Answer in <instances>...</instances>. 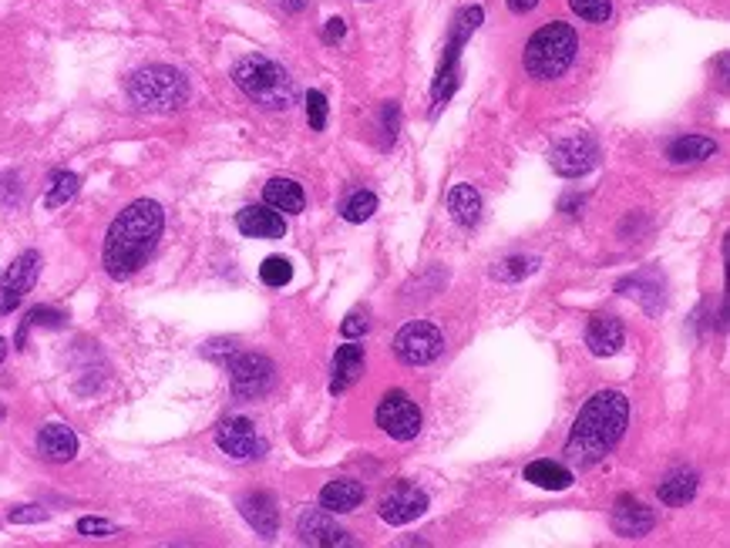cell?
Returning <instances> with one entry per match:
<instances>
[{
	"mask_svg": "<svg viewBox=\"0 0 730 548\" xmlns=\"http://www.w3.org/2000/svg\"><path fill=\"white\" fill-rule=\"evenodd\" d=\"M569 7L589 24H606L613 17V4L609 0H569Z\"/></svg>",
	"mask_w": 730,
	"mask_h": 548,
	"instance_id": "30",
	"label": "cell"
},
{
	"mask_svg": "<svg viewBox=\"0 0 730 548\" xmlns=\"http://www.w3.org/2000/svg\"><path fill=\"white\" fill-rule=\"evenodd\" d=\"M539 7V0H508V11L512 14H529Z\"/></svg>",
	"mask_w": 730,
	"mask_h": 548,
	"instance_id": "38",
	"label": "cell"
},
{
	"mask_svg": "<svg viewBox=\"0 0 730 548\" xmlns=\"http://www.w3.org/2000/svg\"><path fill=\"white\" fill-rule=\"evenodd\" d=\"M482 7H465L458 17H455V27H451V41L445 48V61H441L438 68V81H434V105H448V98L455 95L458 88V58H461V48H465V41L471 37L478 24H482Z\"/></svg>",
	"mask_w": 730,
	"mask_h": 548,
	"instance_id": "6",
	"label": "cell"
},
{
	"mask_svg": "<svg viewBox=\"0 0 730 548\" xmlns=\"http://www.w3.org/2000/svg\"><path fill=\"white\" fill-rule=\"evenodd\" d=\"M239 512H243L246 522L256 528V535H263V538H273L276 535V525H280V512H276L273 495H266V491H249V495L239 501Z\"/></svg>",
	"mask_w": 730,
	"mask_h": 548,
	"instance_id": "17",
	"label": "cell"
},
{
	"mask_svg": "<svg viewBox=\"0 0 730 548\" xmlns=\"http://www.w3.org/2000/svg\"><path fill=\"white\" fill-rule=\"evenodd\" d=\"M344 34H347L344 21H340V17H334V21H327V31H323V41L334 44V41H340V37H344Z\"/></svg>",
	"mask_w": 730,
	"mask_h": 548,
	"instance_id": "37",
	"label": "cell"
},
{
	"mask_svg": "<svg viewBox=\"0 0 730 548\" xmlns=\"http://www.w3.org/2000/svg\"><path fill=\"white\" fill-rule=\"evenodd\" d=\"M693 495H697V475L693 471H673L660 481V501L670 508L687 505Z\"/></svg>",
	"mask_w": 730,
	"mask_h": 548,
	"instance_id": "26",
	"label": "cell"
},
{
	"mask_svg": "<svg viewBox=\"0 0 730 548\" xmlns=\"http://www.w3.org/2000/svg\"><path fill=\"white\" fill-rule=\"evenodd\" d=\"M505 266H512V269H495V276H502V280H519V276L532 273V269H535L532 259H508Z\"/></svg>",
	"mask_w": 730,
	"mask_h": 548,
	"instance_id": "34",
	"label": "cell"
},
{
	"mask_svg": "<svg viewBox=\"0 0 730 548\" xmlns=\"http://www.w3.org/2000/svg\"><path fill=\"white\" fill-rule=\"evenodd\" d=\"M229 380L239 397H260L273 384V364L260 354H236L229 360Z\"/></svg>",
	"mask_w": 730,
	"mask_h": 548,
	"instance_id": "11",
	"label": "cell"
},
{
	"mask_svg": "<svg viewBox=\"0 0 730 548\" xmlns=\"http://www.w3.org/2000/svg\"><path fill=\"white\" fill-rule=\"evenodd\" d=\"M4 357H7V343H4V337H0V364H4Z\"/></svg>",
	"mask_w": 730,
	"mask_h": 548,
	"instance_id": "40",
	"label": "cell"
},
{
	"mask_svg": "<svg viewBox=\"0 0 730 548\" xmlns=\"http://www.w3.org/2000/svg\"><path fill=\"white\" fill-rule=\"evenodd\" d=\"M656 525V518L650 508L643 505V501H636L630 495H623L616 501V508H613V528H616V535H623V538H640L646 535L650 528Z\"/></svg>",
	"mask_w": 730,
	"mask_h": 548,
	"instance_id": "16",
	"label": "cell"
},
{
	"mask_svg": "<svg viewBox=\"0 0 730 548\" xmlns=\"http://www.w3.org/2000/svg\"><path fill=\"white\" fill-rule=\"evenodd\" d=\"M448 209L455 216L458 226H475L478 216H482V195H478L475 185H455L448 195Z\"/></svg>",
	"mask_w": 730,
	"mask_h": 548,
	"instance_id": "23",
	"label": "cell"
},
{
	"mask_svg": "<svg viewBox=\"0 0 730 548\" xmlns=\"http://www.w3.org/2000/svg\"><path fill=\"white\" fill-rule=\"evenodd\" d=\"M421 407L411 401L404 390H391L384 401L377 404V427L391 434L394 441H414L421 434Z\"/></svg>",
	"mask_w": 730,
	"mask_h": 548,
	"instance_id": "8",
	"label": "cell"
},
{
	"mask_svg": "<svg viewBox=\"0 0 730 548\" xmlns=\"http://www.w3.org/2000/svg\"><path fill=\"white\" fill-rule=\"evenodd\" d=\"M38 273H41V256L34 253V249H27V253H21L11 266H7V273L0 276V313H11L14 306L34 290Z\"/></svg>",
	"mask_w": 730,
	"mask_h": 548,
	"instance_id": "9",
	"label": "cell"
},
{
	"mask_svg": "<svg viewBox=\"0 0 730 548\" xmlns=\"http://www.w3.org/2000/svg\"><path fill=\"white\" fill-rule=\"evenodd\" d=\"M165 216L162 206L152 199H138L132 202L122 216L112 222L105 239V269L115 280H128L132 273L145 266V259L152 256L155 243L162 236Z\"/></svg>",
	"mask_w": 730,
	"mask_h": 548,
	"instance_id": "2",
	"label": "cell"
},
{
	"mask_svg": "<svg viewBox=\"0 0 730 548\" xmlns=\"http://www.w3.org/2000/svg\"><path fill=\"white\" fill-rule=\"evenodd\" d=\"M128 95L138 108L145 111H175L186 105L189 98V81L182 78L175 68L165 64H149V68L135 71L128 81Z\"/></svg>",
	"mask_w": 730,
	"mask_h": 548,
	"instance_id": "5",
	"label": "cell"
},
{
	"mask_svg": "<svg viewBox=\"0 0 730 548\" xmlns=\"http://www.w3.org/2000/svg\"><path fill=\"white\" fill-rule=\"evenodd\" d=\"M233 81L249 101L270 111H286L297 98V85H293L290 74L276 61L260 58V54H249V58L239 61L233 68Z\"/></svg>",
	"mask_w": 730,
	"mask_h": 548,
	"instance_id": "3",
	"label": "cell"
},
{
	"mask_svg": "<svg viewBox=\"0 0 730 548\" xmlns=\"http://www.w3.org/2000/svg\"><path fill=\"white\" fill-rule=\"evenodd\" d=\"M717 155V142H710L704 135H687V138H677V142L670 145L667 159L673 165H693V162H707Z\"/></svg>",
	"mask_w": 730,
	"mask_h": 548,
	"instance_id": "24",
	"label": "cell"
},
{
	"mask_svg": "<svg viewBox=\"0 0 730 548\" xmlns=\"http://www.w3.org/2000/svg\"><path fill=\"white\" fill-rule=\"evenodd\" d=\"M630 424V401L619 390H599L579 411L566 441V461L576 468H593L623 441Z\"/></svg>",
	"mask_w": 730,
	"mask_h": 548,
	"instance_id": "1",
	"label": "cell"
},
{
	"mask_svg": "<svg viewBox=\"0 0 730 548\" xmlns=\"http://www.w3.org/2000/svg\"><path fill=\"white\" fill-rule=\"evenodd\" d=\"M263 199L266 206L283 212V216H297L307 206V195H303V189L293 179H270L263 189Z\"/></svg>",
	"mask_w": 730,
	"mask_h": 548,
	"instance_id": "21",
	"label": "cell"
},
{
	"mask_svg": "<svg viewBox=\"0 0 730 548\" xmlns=\"http://www.w3.org/2000/svg\"><path fill=\"white\" fill-rule=\"evenodd\" d=\"M364 374V347L357 343H344L334 357V380H330V394H344Z\"/></svg>",
	"mask_w": 730,
	"mask_h": 548,
	"instance_id": "18",
	"label": "cell"
},
{
	"mask_svg": "<svg viewBox=\"0 0 730 548\" xmlns=\"http://www.w3.org/2000/svg\"><path fill=\"white\" fill-rule=\"evenodd\" d=\"M428 512V495L418 485L397 481V485L381 498V518L387 525H408Z\"/></svg>",
	"mask_w": 730,
	"mask_h": 548,
	"instance_id": "12",
	"label": "cell"
},
{
	"mask_svg": "<svg viewBox=\"0 0 730 548\" xmlns=\"http://www.w3.org/2000/svg\"><path fill=\"white\" fill-rule=\"evenodd\" d=\"M623 343H626V330H623V323H619L616 317L599 313V317L589 320L586 347L593 350L596 357H616L619 350H623Z\"/></svg>",
	"mask_w": 730,
	"mask_h": 548,
	"instance_id": "15",
	"label": "cell"
},
{
	"mask_svg": "<svg viewBox=\"0 0 730 548\" xmlns=\"http://www.w3.org/2000/svg\"><path fill=\"white\" fill-rule=\"evenodd\" d=\"M38 448L48 461H71L78 454V438L68 424H44L38 434Z\"/></svg>",
	"mask_w": 730,
	"mask_h": 548,
	"instance_id": "19",
	"label": "cell"
},
{
	"mask_svg": "<svg viewBox=\"0 0 730 548\" xmlns=\"http://www.w3.org/2000/svg\"><path fill=\"white\" fill-rule=\"evenodd\" d=\"M576 51H579L576 31L562 21H552V24H545L542 31H535L532 41L525 44L522 64L532 78L552 81V78H562V74L569 71V64L576 61Z\"/></svg>",
	"mask_w": 730,
	"mask_h": 548,
	"instance_id": "4",
	"label": "cell"
},
{
	"mask_svg": "<svg viewBox=\"0 0 730 548\" xmlns=\"http://www.w3.org/2000/svg\"><path fill=\"white\" fill-rule=\"evenodd\" d=\"M64 317L58 310H48V306H34L31 313H27V323L24 327H61Z\"/></svg>",
	"mask_w": 730,
	"mask_h": 548,
	"instance_id": "32",
	"label": "cell"
},
{
	"mask_svg": "<svg viewBox=\"0 0 730 548\" xmlns=\"http://www.w3.org/2000/svg\"><path fill=\"white\" fill-rule=\"evenodd\" d=\"M441 350H445V337H441V330L434 327V323H424V320L408 323V327L394 337V354L408 367L431 364V360L441 357Z\"/></svg>",
	"mask_w": 730,
	"mask_h": 548,
	"instance_id": "7",
	"label": "cell"
},
{
	"mask_svg": "<svg viewBox=\"0 0 730 548\" xmlns=\"http://www.w3.org/2000/svg\"><path fill=\"white\" fill-rule=\"evenodd\" d=\"M75 192H78V175L75 172H58L51 179V189L48 195H44V206L48 209H58L64 206L68 199H75Z\"/></svg>",
	"mask_w": 730,
	"mask_h": 548,
	"instance_id": "27",
	"label": "cell"
},
{
	"mask_svg": "<svg viewBox=\"0 0 730 548\" xmlns=\"http://www.w3.org/2000/svg\"><path fill=\"white\" fill-rule=\"evenodd\" d=\"M216 444L229 454V458H236V461L260 458V454L266 451V441L260 438V434H256L253 421H246V417H233V421L219 424Z\"/></svg>",
	"mask_w": 730,
	"mask_h": 548,
	"instance_id": "13",
	"label": "cell"
},
{
	"mask_svg": "<svg viewBox=\"0 0 730 548\" xmlns=\"http://www.w3.org/2000/svg\"><path fill=\"white\" fill-rule=\"evenodd\" d=\"M549 162L552 169L559 175H566V179H579V175L593 172L596 162H599V148L596 142H589V138H562V142L552 145L549 152Z\"/></svg>",
	"mask_w": 730,
	"mask_h": 548,
	"instance_id": "10",
	"label": "cell"
},
{
	"mask_svg": "<svg viewBox=\"0 0 730 548\" xmlns=\"http://www.w3.org/2000/svg\"><path fill=\"white\" fill-rule=\"evenodd\" d=\"M300 538L307 545H330V548H334V545H354L347 538V532H340V528L330 522L323 512H307L300 518Z\"/></svg>",
	"mask_w": 730,
	"mask_h": 548,
	"instance_id": "22",
	"label": "cell"
},
{
	"mask_svg": "<svg viewBox=\"0 0 730 548\" xmlns=\"http://www.w3.org/2000/svg\"><path fill=\"white\" fill-rule=\"evenodd\" d=\"M276 4H280L283 11H290V14H300V11H307L310 0H276Z\"/></svg>",
	"mask_w": 730,
	"mask_h": 548,
	"instance_id": "39",
	"label": "cell"
},
{
	"mask_svg": "<svg viewBox=\"0 0 730 548\" xmlns=\"http://www.w3.org/2000/svg\"><path fill=\"white\" fill-rule=\"evenodd\" d=\"M360 501H364V488H360L357 481H350V478L330 481V485L320 491V505H323V512H330V515L354 512Z\"/></svg>",
	"mask_w": 730,
	"mask_h": 548,
	"instance_id": "20",
	"label": "cell"
},
{
	"mask_svg": "<svg viewBox=\"0 0 730 548\" xmlns=\"http://www.w3.org/2000/svg\"><path fill=\"white\" fill-rule=\"evenodd\" d=\"M236 226L243 236H253V239H283L286 236L283 212H276L270 206H246L236 216Z\"/></svg>",
	"mask_w": 730,
	"mask_h": 548,
	"instance_id": "14",
	"label": "cell"
},
{
	"mask_svg": "<svg viewBox=\"0 0 730 548\" xmlns=\"http://www.w3.org/2000/svg\"><path fill=\"white\" fill-rule=\"evenodd\" d=\"M44 518H48V512H44V508H38V505H24V508H14V512H11V522L14 525L44 522Z\"/></svg>",
	"mask_w": 730,
	"mask_h": 548,
	"instance_id": "35",
	"label": "cell"
},
{
	"mask_svg": "<svg viewBox=\"0 0 730 548\" xmlns=\"http://www.w3.org/2000/svg\"><path fill=\"white\" fill-rule=\"evenodd\" d=\"M260 280L266 283V286H286L293 280V266H290V259H283V256H270L266 259V263L260 266Z\"/></svg>",
	"mask_w": 730,
	"mask_h": 548,
	"instance_id": "29",
	"label": "cell"
},
{
	"mask_svg": "<svg viewBox=\"0 0 730 548\" xmlns=\"http://www.w3.org/2000/svg\"><path fill=\"white\" fill-rule=\"evenodd\" d=\"M525 481H532V485H539L545 491H566L572 485V471L556 461H532L525 468Z\"/></svg>",
	"mask_w": 730,
	"mask_h": 548,
	"instance_id": "25",
	"label": "cell"
},
{
	"mask_svg": "<svg viewBox=\"0 0 730 548\" xmlns=\"http://www.w3.org/2000/svg\"><path fill=\"white\" fill-rule=\"evenodd\" d=\"M374 212H377V195L360 189V192H354V195H350V199H347L344 219H347V222H354V226H357V222H367V219H371Z\"/></svg>",
	"mask_w": 730,
	"mask_h": 548,
	"instance_id": "28",
	"label": "cell"
},
{
	"mask_svg": "<svg viewBox=\"0 0 730 548\" xmlns=\"http://www.w3.org/2000/svg\"><path fill=\"white\" fill-rule=\"evenodd\" d=\"M340 330H344V337H360V333H367V317L364 313H350Z\"/></svg>",
	"mask_w": 730,
	"mask_h": 548,
	"instance_id": "36",
	"label": "cell"
},
{
	"mask_svg": "<svg viewBox=\"0 0 730 548\" xmlns=\"http://www.w3.org/2000/svg\"><path fill=\"white\" fill-rule=\"evenodd\" d=\"M307 122L313 132L327 128V98H323V91H310L307 95Z\"/></svg>",
	"mask_w": 730,
	"mask_h": 548,
	"instance_id": "31",
	"label": "cell"
},
{
	"mask_svg": "<svg viewBox=\"0 0 730 548\" xmlns=\"http://www.w3.org/2000/svg\"><path fill=\"white\" fill-rule=\"evenodd\" d=\"M78 532L81 535H91V538H105V535H115V525L105 522V518H81Z\"/></svg>",
	"mask_w": 730,
	"mask_h": 548,
	"instance_id": "33",
	"label": "cell"
}]
</instances>
